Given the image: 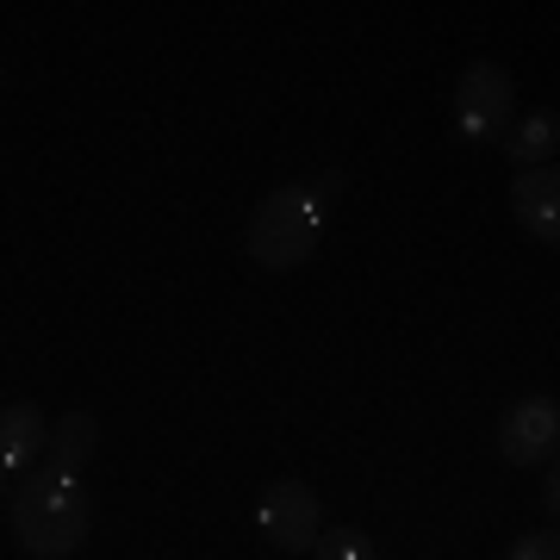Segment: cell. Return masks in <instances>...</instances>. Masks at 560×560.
Returning a JSON list of instances; mask_svg holds the SVG:
<instances>
[{
	"mask_svg": "<svg viewBox=\"0 0 560 560\" xmlns=\"http://www.w3.org/2000/svg\"><path fill=\"white\" fill-rule=\"evenodd\" d=\"M7 529L32 560H69L81 555L88 541V492H81V474H62V467H32L7 504Z\"/></svg>",
	"mask_w": 560,
	"mask_h": 560,
	"instance_id": "obj_1",
	"label": "cell"
},
{
	"mask_svg": "<svg viewBox=\"0 0 560 560\" xmlns=\"http://www.w3.org/2000/svg\"><path fill=\"white\" fill-rule=\"evenodd\" d=\"M318 237H324V194L293 180V187H275V194L256 206L243 249H249V261H256V268L287 275V268H300V261L318 249Z\"/></svg>",
	"mask_w": 560,
	"mask_h": 560,
	"instance_id": "obj_2",
	"label": "cell"
},
{
	"mask_svg": "<svg viewBox=\"0 0 560 560\" xmlns=\"http://www.w3.org/2000/svg\"><path fill=\"white\" fill-rule=\"evenodd\" d=\"M517 113V88L499 62H467L455 81V125L467 143H499Z\"/></svg>",
	"mask_w": 560,
	"mask_h": 560,
	"instance_id": "obj_3",
	"label": "cell"
},
{
	"mask_svg": "<svg viewBox=\"0 0 560 560\" xmlns=\"http://www.w3.org/2000/svg\"><path fill=\"white\" fill-rule=\"evenodd\" d=\"M256 529L275 541L280 555H312V541L324 529V504L305 480H275L256 499Z\"/></svg>",
	"mask_w": 560,
	"mask_h": 560,
	"instance_id": "obj_4",
	"label": "cell"
},
{
	"mask_svg": "<svg viewBox=\"0 0 560 560\" xmlns=\"http://www.w3.org/2000/svg\"><path fill=\"white\" fill-rule=\"evenodd\" d=\"M560 442V405L555 399H517L499 423V455L517 460V467H541L555 460Z\"/></svg>",
	"mask_w": 560,
	"mask_h": 560,
	"instance_id": "obj_5",
	"label": "cell"
},
{
	"mask_svg": "<svg viewBox=\"0 0 560 560\" xmlns=\"http://www.w3.org/2000/svg\"><path fill=\"white\" fill-rule=\"evenodd\" d=\"M511 212L523 219L529 237L555 249L560 243V168L555 162H548V168H523V175L511 180Z\"/></svg>",
	"mask_w": 560,
	"mask_h": 560,
	"instance_id": "obj_6",
	"label": "cell"
},
{
	"mask_svg": "<svg viewBox=\"0 0 560 560\" xmlns=\"http://www.w3.org/2000/svg\"><path fill=\"white\" fill-rule=\"evenodd\" d=\"M38 455H44V411L32 399H13L0 411V480L32 467Z\"/></svg>",
	"mask_w": 560,
	"mask_h": 560,
	"instance_id": "obj_7",
	"label": "cell"
},
{
	"mask_svg": "<svg viewBox=\"0 0 560 560\" xmlns=\"http://www.w3.org/2000/svg\"><path fill=\"white\" fill-rule=\"evenodd\" d=\"M504 156L517 162V175L523 168H548L555 162V150H560V113H529V119H511V131H504Z\"/></svg>",
	"mask_w": 560,
	"mask_h": 560,
	"instance_id": "obj_8",
	"label": "cell"
},
{
	"mask_svg": "<svg viewBox=\"0 0 560 560\" xmlns=\"http://www.w3.org/2000/svg\"><path fill=\"white\" fill-rule=\"evenodd\" d=\"M44 448H50V467L81 474V467L94 460V448H101V423H94V411H62V418L44 430Z\"/></svg>",
	"mask_w": 560,
	"mask_h": 560,
	"instance_id": "obj_9",
	"label": "cell"
},
{
	"mask_svg": "<svg viewBox=\"0 0 560 560\" xmlns=\"http://www.w3.org/2000/svg\"><path fill=\"white\" fill-rule=\"evenodd\" d=\"M312 555H318V560H381V555H374V541L361 536V529H349V523H337V529H318Z\"/></svg>",
	"mask_w": 560,
	"mask_h": 560,
	"instance_id": "obj_10",
	"label": "cell"
},
{
	"mask_svg": "<svg viewBox=\"0 0 560 560\" xmlns=\"http://www.w3.org/2000/svg\"><path fill=\"white\" fill-rule=\"evenodd\" d=\"M511 560H560V536L555 529H529V536L511 548Z\"/></svg>",
	"mask_w": 560,
	"mask_h": 560,
	"instance_id": "obj_11",
	"label": "cell"
},
{
	"mask_svg": "<svg viewBox=\"0 0 560 560\" xmlns=\"http://www.w3.org/2000/svg\"><path fill=\"white\" fill-rule=\"evenodd\" d=\"M541 504H548V517H555V504H560V480H555V460H548V480H541Z\"/></svg>",
	"mask_w": 560,
	"mask_h": 560,
	"instance_id": "obj_12",
	"label": "cell"
}]
</instances>
